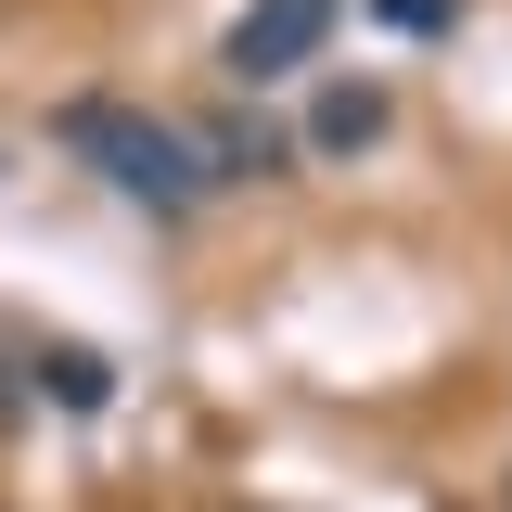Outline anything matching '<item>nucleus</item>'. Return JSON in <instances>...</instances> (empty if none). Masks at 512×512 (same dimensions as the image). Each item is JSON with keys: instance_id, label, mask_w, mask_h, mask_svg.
<instances>
[{"instance_id": "obj_4", "label": "nucleus", "mask_w": 512, "mask_h": 512, "mask_svg": "<svg viewBox=\"0 0 512 512\" xmlns=\"http://www.w3.org/2000/svg\"><path fill=\"white\" fill-rule=\"evenodd\" d=\"M26 372H39L52 410H103V397H116V359H103V346H39Z\"/></svg>"}, {"instance_id": "obj_5", "label": "nucleus", "mask_w": 512, "mask_h": 512, "mask_svg": "<svg viewBox=\"0 0 512 512\" xmlns=\"http://www.w3.org/2000/svg\"><path fill=\"white\" fill-rule=\"evenodd\" d=\"M192 141H205V180H269V167H282V154H295V141H282V128H192Z\"/></svg>"}, {"instance_id": "obj_2", "label": "nucleus", "mask_w": 512, "mask_h": 512, "mask_svg": "<svg viewBox=\"0 0 512 512\" xmlns=\"http://www.w3.org/2000/svg\"><path fill=\"white\" fill-rule=\"evenodd\" d=\"M333 26H346V0H244V26L218 39V64H231L244 90H269V77H308Z\"/></svg>"}, {"instance_id": "obj_6", "label": "nucleus", "mask_w": 512, "mask_h": 512, "mask_svg": "<svg viewBox=\"0 0 512 512\" xmlns=\"http://www.w3.org/2000/svg\"><path fill=\"white\" fill-rule=\"evenodd\" d=\"M372 13H384V26H397V39H436V26H448V13H461V0H372Z\"/></svg>"}, {"instance_id": "obj_1", "label": "nucleus", "mask_w": 512, "mask_h": 512, "mask_svg": "<svg viewBox=\"0 0 512 512\" xmlns=\"http://www.w3.org/2000/svg\"><path fill=\"white\" fill-rule=\"evenodd\" d=\"M52 141L64 154H90L103 180L128 192V205H154V218H180V205H205V141L192 128H167V116H141V103H64L52 116Z\"/></svg>"}, {"instance_id": "obj_3", "label": "nucleus", "mask_w": 512, "mask_h": 512, "mask_svg": "<svg viewBox=\"0 0 512 512\" xmlns=\"http://www.w3.org/2000/svg\"><path fill=\"white\" fill-rule=\"evenodd\" d=\"M308 141H320V154H359V141H384V90H372V77H333V90L308 103Z\"/></svg>"}]
</instances>
